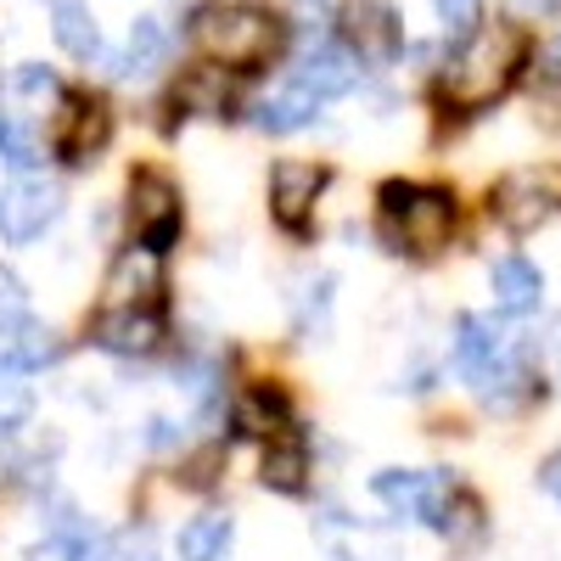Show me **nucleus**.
Here are the masks:
<instances>
[{"label": "nucleus", "mask_w": 561, "mask_h": 561, "mask_svg": "<svg viewBox=\"0 0 561 561\" xmlns=\"http://www.w3.org/2000/svg\"><path fill=\"white\" fill-rule=\"evenodd\" d=\"M230 539H237V523H230L225 511H203V517H192V523L180 528L174 556L180 561H225L230 556Z\"/></svg>", "instance_id": "obj_16"}, {"label": "nucleus", "mask_w": 561, "mask_h": 561, "mask_svg": "<svg viewBox=\"0 0 561 561\" xmlns=\"http://www.w3.org/2000/svg\"><path fill=\"white\" fill-rule=\"evenodd\" d=\"M0 203H7V192H0Z\"/></svg>", "instance_id": "obj_32"}, {"label": "nucleus", "mask_w": 561, "mask_h": 561, "mask_svg": "<svg viewBox=\"0 0 561 561\" xmlns=\"http://www.w3.org/2000/svg\"><path fill=\"white\" fill-rule=\"evenodd\" d=\"M528 57V39L517 28H478L472 39L460 45V57L444 79V102L460 107V113H472V107H489L500 90L517 79Z\"/></svg>", "instance_id": "obj_1"}, {"label": "nucleus", "mask_w": 561, "mask_h": 561, "mask_svg": "<svg viewBox=\"0 0 561 561\" xmlns=\"http://www.w3.org/2000/svg\"><path fill=\"white\" fill-rule=\"evenodd\" d=\"M489 287H494V304H500L505 314H534L539 298H545V275H539V264H528L523 253H511V259H494Z\"/></svg>", "instance_id": "obj_14"}, {"label": "nucleus", "mask_w": 561, "mask_h": 561, "mask_svg": "<svg viewBox=\"0 0 561 561\" xmlns=\"http://www.w3.org/2000/svg\"><path fill=\"white\" fill-rule=\"evenodd\" d=\"M348 39L359 45V57H388L399 45V23L388 7H348Z\"/></svg>", "instance_id": "obj_20"}, {"label": "nucleus", "mask_w": 561, "mask_h": 561, "mask_svg": "<svg viewBox=\"0 0 561 561\" xmlns=\"http://www.w3.org/2000/svg\"><path fill=\"white\" fill-rule=\"evenodd\" d=\"M107 135H113V113L96 102V96H62V113H57V129H51V147L57 158L68 163H90L102 147H107Z\"/></svg>", "instance_id": "obj_8"}, {"label": "nucleus", "mask_w": 561, "mask_h": 561, "mask_svg": "<svg viewBox=\"0 0 561 561\" xmlns=\"http://www.w3.org/2000/svg\"><path fill=\"white\" fill-rule=\"evenodd\" d=\"M511 359V332L494 320V314H460V325H455V370L466 382H483L494 365H505Z\"/></svg>", "instance_id": "obj_10"}, {"label": "nucleus", "mask_w": 561, "mask_h": 561, "mask_svg": "<svg viewBox=\"0 0 561 561\" xmlns=\"http://www.w3.org/2000/svg\"><path fill=\"white\" fill-rule=\"evenodd\" d=\"M237 427H242V433H275V427H280V399L264 393V388H253V393L237 404Z\"/></svg>", "instance_id": "obj_23"}, {"label": "nucleus", "mask_w": 561, "mask_h": 561, "mask_svg": "<svg viewBox=\"0 0 561 561\" xmlns=\"http://www.w3.org/2000/svg\"><path fill=\"white\" fill-rule=\"evenodd\" d=\"M320 96L314 90H304L298 79L287 84V90H275V96L259 107V129H270V135H293V129H304V124H314L320 118Z\"/></svg>", "instance_id": "obj_17"}, {"label": "nucleus", "mask_w": 561, "mask_h": 561, "mask_svg": "<svg viewBox=\"0 0 561 561\" xmlns=\"http://www.w3.org/2000/svg\"><path fill=\"white\" fill-rule=\"evenodd\" d=\"M129 230H135V242L152 248V253H169L174 237H180V192L158 169H140L129 180Z\"/></svg>", "instance_id": "obj_5"}, {"label": "nucleus", "mask_w": 561, "mask_h": 561, "mask_svg": "<svg viewBox=\"0 0 561 561\" xmlns=\"http://www.w3.org/2000/svg\"><path fill=\"white\" fill-rule=\"evenodd\" d=\"M438 18H444V34L455 45H466L483 28V0H438Z\"/></svg>", "instance_id": "obj_25"}, {"label": "nucleus", "mask_w": 561, "mask_h": 561, "mask_svg": "<svg viewBox=\"0 0 561 561\" xmlns=\"http://www.w3.org/2000/svg\"><path fill=\"white\" fill-rule=\"evenodd\" d=\"M28 561H73V550H68L57 534H45V545H34V550H28Z\"/></svg>", "instance_id": "obj_30"}, {"label": "nucleus", "mask_w": 561, "mask_h": 561, "mask_svg": "<svg viewBox=\"0 0 561 561\" xmlns=\"http://www.w3.org/2000/svg\"><path fill=\"white\" fill-rule=\"evenodd\" d=\"M113 561H158L152 534H147V528H129V534H118V539H113Z\"/></svg>", "instance_id": "obj_27"}, {"label": "nucleus", "mask_w": 561, "mask_h": 561, "mask_svg": "<svg viewBox=\"0 0 561 561\" xmlns=\"http://www.w3.org/2000/svg\"><path fill=\"white\" fill-rule=\"evenodd\" d=\"M163 253L152 248H124L107 270V287H102V309H140V304H158L163 293V270H158Z\"/></svg>", "instance_id": "obj_11"}, {"label": "nucleus", "mask_w": 561, "mask_h": 561, "mask_svg": "<svg viewBox=\"0 0 561 561\" xmlns=\"http://www.w3.org/2000/svg\"><path fill=\"white\" fill-rule=\"evenodd\" d=\"M28 415H34V393H28V382L0 377V433L28 427Z\"/></svg>", "instance_id": "obj_24"}, {"label": "nucleus", "mask_w": 561, "mask_h": 561, "mask_svg": "<svg viewBox=\"0 0 561 561\" xmlns=\"http://www.w3.org/2000/svg\"><path fill=\"white\" fill-rule=\"evenodd\" d=\"M550 62H556V68H561V39H556V51H550Z\"/></svg>", "instance_id": "obj_31"}, {"label": "nucleus", "mask_w": 561, "mask_h": 561, "mask_svg": "<svg viewBox=\"0 0 561 561\" xmlns=\"http://www.w3.org/2000/svg\"><path fill=\"white\" fill-rule=\"evenodd\" d=\"M0 163H12V169H23V174L39 163V140H34L12 113H0Z\"/></svg>", "instance_id": "obj_22"}, {"label": "nucleus", "mask_w": 561, "mask_h": 561, "mask_svg": "<svg viewBox=\"0 0 561 561\" xmlns=\"http://www.w3.org/2000/svg\"><path fill=\"white\" fill-rule=\"evenodd\" d=\"M455 230V197L438 192V185H404L388 180L382 185V237L393 248L410 253H438Z\"/></svg>", "instance_id": "obj_2"}, {"label": "nucleus", "mask_w": 561, "mask_h": 561, "mask_svg": "<svg viewBox=\"0 0 561 561\" xmlns=\"http://www.w3.org/2000/svg\"><path fill=\"white\" fill-rule=\"evenodd\" d=\"M264 489L275 494H304V478H309V449L298 433H270V449H264Z\"/></svg>", "instance_id": "obj_15"}, {"label": "nucleus", "mask_w": 561, "mask_h": 561, "mask_svg": "<svg viewBox=\"0 0 561 561\" xmlns=\"http://www.w3.org/2000/svg\"><path fill=\"white\" fill-rule=\"evenodd\" d=\"M62 354V343H57V332H51V325H39L34 314L18 325V332L12 337H0V359H7L12 370H18V377H23V370H39V365H51Z\"/></svg>", "instance_id": "obj_18"}, {"label": "nucleus", "mask_w": 561, "mask_h": 561, "mask_svg": "<svg viewBox=\"0 0 561 561\" xmlns=\"http://www.w3.org/2000/svg\"><path fill=\"white\" fill-rule=\"evenodd\" d=\"M163 51H169V28H163V18H135V23H129V57H124V73H147V68H158Z\"/></svg>", "instance_id": "obj_21"}, {"label": "nucleus", "mask_w": 561, "mask_h": 561, "mask_svg": "<svg viewBox=\"0 0 561 561\" xmlns=\"http://www.w3.org/2000/svg\"><path fill=\"white\" fill-rule=\"evenodd\" d=\"M62 208V192L51 180H18L7 203H0V237H7L12 248H28L34 237H45V225L57 219Z\"/></svg>", "instance_id": "obj_9"}, {"label": "nucleus", "mask_w": 561, "mask_h": 561, "mask_svg": "<svg viewBox=\"0 0 561 561\" xmlns=\"http://www.w3.org/2000/svg\"><path fill=\"white\" fill-rule=\"evenodd\" d=\"M51 34L68 57H102V28L90 18L84 0H57L51 7Z\"/></svg>", "instance_id": "obj_19"}, {"label": "nucleus", "mask_w": 561, "mask_h": 561, "mask_svg": "<svg viewBox=\"0 0 561 561\" xmlns=\"http://www.w3.org/2000/svg\"><path fill=\"white\" fill-rule=\"evenodd\" d=\"M197 45L208 62L248 73V68H264L275 57L280 28L259 7H208V12H197Z\"/></svg>", "instance_id": "obj_3"}, {"label": "nucleus", "mask_w": 561, "mask_h": 561, "mask_svg": "<svg viewBox=\"0 0 561 561\" xmlns=\"http://www.w3.org/2000/svg\"><path fill=\"white\" fill-rule=\"evenodd\" d=\"M18 90H28V96H39V90H57V79H51V73H45L39 62H28V68L18 73Z\"/></svg>", "instance_id": "obj_28"}, {"label": "nucleus", "mask_w": 561, "mask_h": 561, "mask_svg": "<svg viewBox=\"0 0 561 561\" xmlns=\"http://www.w3.org/2000/svg\"><path fill=\"white\" fill-rule=\"evenodd\" d=\"M370 494H377L388 511H399V517L427 523L433 534H449L455 489H449L444 472H399V466H388V472L370 478Z\"/></svg>", "instance_id": "obj_4"}, {"label": "nucleus", "mask_w": 561, "mask_h": 561, "mask_svg": "<svg viewBox=\"0 0 561 561\" xmlns=\"http://www.w3.org/2000/svg\"><path fill=\"white\" fill-rule=\"evenodd\" d=\"M325 174L320 163H298V158H280L270 169V214L280 230H293V237H304L309 230V214H314V197L325 192Z\"/></svg>", "instance_id": "obj_7"}, {"label": "nucleus", "mask_w": 561, "mask_h": 561, "mask_svg": "<svg viewBox=\"0 0 561 561\" xmlns=\"http://www.w3.org/2000/svg\"><path fill=\"white\" fill-rule=\"evenodd\" d=\"M539 489H545V494H550V500L561 505V449H556V455H550V460L539 466Z\"/></svg>", "instance_id": "obj_29"}, {"label": "nucleus", "mask_w": 561, "mask_h": 561, "mask_svg": "<svg viewBox=\"0 0 561 561\" xmlns=\"http://www.w3.org/2000/svg\"><path fill=\"white\" fill-rule=\"evenodd\" d=\"M28 320V293L12 270H0V337H12L18 325Z\"/></svg>", "instance_id": "obj_26"}, {"label": "nucleus", "mask_w": 561, "mask_h": 561, "mask_svg": "<svg viewBox=\"0 0 561 561\" xmlns=\"http://www.w3.org/2000/svg\"><path fill=\"white\" fill-rule=\"evenodd\" d=\"M550 208H561V169H517L494 185V214L511 230H534Z\"/></svg>", "instance_id": "obj_6"}, {"label": "nucleus", "mask_w": 561, "mask_h": 561, "mask_svg": "<svg viewBox=\"0 0 561 561\" xmlns=\"http://www.w3.org/2000/svg\"><path fill=\"white\" fill-rule=\"evenodd\" d=\"M96 348L107 354H152L163 337V309L158 304H140V309H102L96 314Z\"/></svg>", "instance_id": "obj_12"}, {"label": "nucleus", "mask_w": 561, "mask_h": 561, "mask_svg": "<svg viewBox=\"0 0 561 561\" xmlns=\"http://www.w3.org/2000/svg\"><path fill=\"white\" fill-rule=\"evenodd\" d=\"M359 62L365 57H354L348 45H314V51L298 62V84L304 90H314L320 102H337V96H348V90L359 84Z\"/></svg>", "instance_id": "obj_13"}]
</instances>
